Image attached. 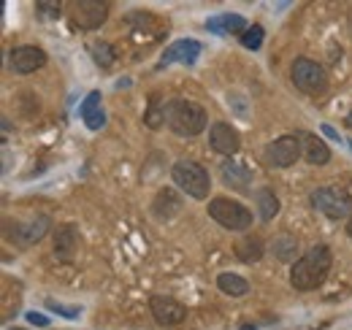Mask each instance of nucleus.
Returning a JSON list of instances; mask_svg holds the SVG:
<instances>
[{"label":"nucleus","mask_w":352,"mask_h":330,"mask_svg":"<svg viewBox=\"0 0 352 330\" xmlns=\"http://www.w3.org/2000/svg\"><path fill=\"white\" fill-rule=\"evenodd\" d=\"M228 106L241 117V120H247L250 117V109H247V98H241L239 92H228Z\"/></svg>","instance_id":"obj_28"},{"label":"nucleus","mask_w":352,"mask_h":330,"mask_svg":"<svg viewBox=\"0 0 352 330\" xmlns=\"http://www.w3.org/2000/svg\"><path fill=\"white\" fill-rule=\"evenodd\" d=\"M28 322L36 325V328H46V325H49V317L38 314V311H28Z\"/></svg>","instance_id":"obj_30"},{"label":"nucleus","mask_w":352,"mask_h":330,"mask_svg":"<svg viewBox=\"0 0 352 330\" xmlns=\"http://www.w3.org/2000/svg\"><path fill=\"white\" fill-rule=\"evenodd\" d=\"M79 244H82V236H79V228L76 225H60L54 230V257L63 260V263H71L79 252Z\"/></svg>","instance_id":"obj_14"},{"label":"nucleus","mask_w":352,"mask_h":330,"mask_svg":"<svg viewBox=\"0 0 352 330\" xmlns=\"http://www.w3.org/2000/svg\"><path fill=\"white\" fill-rule=\"evenodd\" d=\"M201 54V43L195 38H182V41H174L160 57L157 68H166V65H174V63H182V65H192Z\"/></svg>","instance_id":"obj_13"},{"label":"nucleus","mask_w":352,"mask_h":330,"mask_svg":"<svg viewBox=\"0 0 352 330\" xmlns=\"http://www.w3.org/2000/svg\"><path fill=\"white\" fill-rule=\"evenodd\" d=\"M347 124H350V127H352V111H350V114H347Z\"/></svg>","instance_id":"obj_33"},{"label":"nucleus","mask_w":352,"mask_h":330,"mask_svg":"<svg viewBox=\"0 0 352 330\" xmlns=\"http://www.w3.org/2000/svg\"><path fill=\"white\" fill-rule=\"evenodd\" d=\"M166 109H168V100H163L160 95H152V98H149V109H146V114H144V124L152 127V130L163 127V124H166Z\"/></svg>","instance_id":"obj_24"},{"label":"nucleus","mask_w":352,"mask_h":330,"mask_svg":"<svg viewBox=\"0 0 352 330\" xmlns=\"http://www.w3.org/2000/svg\"><path fill=\"white\" fill-rule=\"evenodd\" d=\"M301 160V141L298 135H279L271 144H265L263 149V163L268 168H290Z\"/></svg>","instance_id":"obj_7"},{"label":"nucleus","mask_w":352,"mask_h":330,"mask_svg":"<svg viewBox=\"0 0 352 330\" xmlns=\"http://www.w3.org/2000/svg\"><path fill=\"white\" fill-rule=\"evenodd\" d=\"M263 25H252V28H247V33L241 36V46H247V49H261V43H263Z\"/></svg>","instance_id":"obj_26"},{"label":"nucleus","mask_w":352,"mask_h":330,"mask_svg":"<svg viewBox=\"0 0 352 330\" xmlns=\"http://www.w3.org/2000/svg\"><path fill=\"white\" fill-rule=\"evenodd\" d=\"M271 252H274V257L276 260H282V263H290V260H296V254H298V239L296 236H276L274 241H271Z\"/></svg>","instance_id":"obj_23"},{"label":"nucleus","mask_w":352,"mask_h":330,"mask_svg":"<svg viewBox=\"0 0 352 330\" xmlns=\"http://www.w3.org/2000/svg\"><path fill=\"white\" fill-rule=\"evenodd\" d=\"M46 309L49 311H57L65 320H79L82 317V309L79 306H65V303H57V300H46Z\"/></svg>","instance_id":"obj_27"},{"label":"nucleus","mask_w":352,"mask_h":330,"mask_svg":"<svg viewBox=\"0 0 352 330\" xmlns=\"http://www.w3.org/2000/svg\"><path fill=\"white\" fill-rule=\"evenodd\" d=\"M46 65V52L41 46H33V43H22V46H14L8 52V68L19 76H28V74H36L38 68Z\"/></svg>","instance_id":"obj_8"},{"label":"nucleus","mask_w":352,"mask_h":330,"mask_svg":"<svg viewBox=\"0 0 352 330\" xmlns=\"http://www.w3.org/2000/svg\"><path fill=\"white\" fill-rule=\"evenodd\" d=\"M36 8L44 11L46 16H60V3H44L41 0V3H36Z\"/></svg>","instance_id":"obj_29"},{"label":"nucleus","mask_w":352,"mask_h":330,"mask_svg":"<svg viewBox=\"0 0 352 330\" xmlns=\"http://www.w3.org/2000/svg\"><path fill=\"white\" fill-rule=\"evenodd\" d=\"M322 133H325V135H331V138H336V141H339V133H336V130H333V127H328V124H325V127H322Z\"/></svg>","instance_id":"obj_31"},{"label":"nucleus","mask_w":352,"mask_h":330,"mask_svg":"<svg viewBox=\"0 0 352 330\" xmlns=\"http://www.w3.org/2000/svg\"><path fill=\"white\" fill-rule=\"evenodd\" d=\"M179 211H182V198L176 195L174 190L171 187L157 190V195L152 201V217L157 222H168V219H174Z\"/></svg>","instance_id":"obj_17"},{"label":"nucleus","mask_w":352,"mask_h":330,"mask_svg":"<svg viewBox=\"0 0 352 330\" xmlns=\"http://www.w3.org/2000/svg\"><path fill=\"white\" fill-rule=\"evenodd\" d=\"M89 54H92V60H95L100 68H111V65H114V60H117V54H114L111 43H106V41L89 43Z\"/></svg>","instance_id":"obj_25"},{"label":"nucleus","mask_w":352,"mask_h":330,"mask_svg":"<svg viewBox=\"0 0 352 330\" xmlns=\"http://www.w3.org/2000/svg\"><path fill=\"white\" fill-rule=\"evenodd\" d=\"M109 19V3L100 0H79L71 6V22L79 30H98Z\"/></svg>","instance_id":"obj_9"},{"label":"nucleus","mask_w":352,"mask_h":330,"mask_svg":"<svg viewBox=\"0 0 352 330\" xmlns=\"http://www.w3.org/2000/svg\"><path fill=\"white\" fill-rule=\"evenodd\" d=\"M290 79H293V84H296L301 92L314 95V98H317V95H325V89H328V74H325V68H322L320 63L309 60V57H298V60L293 63Z\"/></svg>","instance_id":"obj_6"},{"label":"nucleus","mask_w":352,"mask_h":330,"mask_svg":"<svg viewBox=\"0 0 352 330\" xmlns=\"http://www.w3.org/2000/svg\"><path fill=\"white\" fill-rule=\"evenodd\" d=\"M263 254H265V244L261 236H244V239L236 244V257H239L241 263H247V265L261 263Z\"/></svg>","instance_id":"obj_20"},{"label":"nucleus","mask_w":352,"mask_h":330,"mask_svg":"<svg viewBox=\"0 0 352 330\" xmlns=\"http://www.w3.org/2000/svg\"><path fill=\"white\" fill-rule=\"evenodd\" d=\"M309 204L314 211L325 214L328 219H350L352 217V198L350 192L339 184H328V187H317L309 192Z\"/></svg>","instance_id":"obj_5"},{"label":"nucleus","mask_w":352,"mask_h":330,"mask_svg":"<svg viewBox=\"0 0 352 330\" xmlns=\"http://www.w3.org/2000/svg\"><path fill=\"white\" fill-rule=\"evenodd\" d=\"M149 311H152L155 322L163 325V328H174V325L187 320V309L168 295H152L149 298Z\"/></svg>","instance_id":"obj_11"},{"label":"nucleus","mask_w":352,"mask_h":330,"mask_svg":"<svg viewBox=\"0 0 352 330\" xmlns=\"http://www.w3.org/2000/svg\"><path fill=\"white\" fill-rule=\"evenodd\" d=\"M255 204H258V217H261L263 222H271V219L279 214V208H282L279 198H276L274 190H268V187L255 192Z\"/></svg>","instance_id":"obj_22"},{"label":"nucleus","mask_w":352,"mask_h":330,"mask_svg":"<svg viewBox=\"0 0 352 330\" xmlns=\"http://www.w3.org/2000/svg\"><path fill=\"white\" fill-rule=\"evenodd\" d=\"M171 179L174 184L187 195V198H195V201H206L209 198V190H212V176L209 170L195 160H176L171 168Z\"/></svg>","instance_id":"obj_3"},{"label":"nucleus","mask_w":352,"mask_h":330,"mask_svg":"<svg viewBox=\"0 0 352 330\" xmlns=\"http://www.w3.org/2000/svg\"><path fill=\"white\" fill-rule=\"evenodd\" d=\"M209 146H212L217 155L233 157V155L241 149V135H239V130L230 122H214L212 130H209Z\"/></svg>","instance_id":"obj_12"},{"label":"nucleus","mask_w":352,"mask_h":330,"mask_svg":"<svg viewBox=\"0 0 352 330\" xmlns=\"http://www.w3.org/2000/svg\"><path fill=\"white\" fill-rule=\"evenodd\" d=\"M8 225V239L14 241V244H19V247H33V244H38L41 239L46 236V230H49V225H52V219L46 217V214H38L36 219H28V222H6Z\"/></svg>","instance_id":"obj_10"},{"label":"nucleus","mask_w":352,"mask_h":330,"mask_svg":"<svg viewBox=\"0 0 352 330\" xmlns=\"http://www.w3.org/2000/svg\"><path fill=\"white\" fill-rule=\"evenodd\" d=\"M166 124L174 130L176 135L182 138H195L206 130L209 117H206V109L192 103V100H182V98H171L168 100V109H166Z\"/></svg>","instance_id":"obj_2"},{"label":"nucleus","mask_w":352,"mask_h":330,"mask_svg":"<svg viewBox=\"0 0 352 330\" xmlns=\"http://www.w3.org/2000/svg\"><path fill=\"white\" fill-rule=\"evenodd\" d=\"M206 30H212L214 36H228V33H247V19L239 14H217L212 19H206Z\"/></svg>","instance_id":"obj_18"},{"label":"nucleus","mask_w":352,"mask_h":330,"mask_svg":"<svg viewBox=\"0 0 352 330\" xmlns=\"http://www.w3.org/2000/svg\"><path fill=\"white\" fill-rule=\"evenodd\" d=\"M100 98L103 95L95 89V92H89L87 98L82 100V106H79V114H82V120H85V124H87L89 130H100L106 124V114H103Z\"/></svg>","instance_id":"obj_19"},{"label":"nucleus","mask_w":352,"mask_h":330,"mask_svg":"<svg viewBox=\"0 0 352 330\" xmlns=\"http://www.w3.org/2000/svg\"><path fill=\"white\" fill-rule=\"evenodd\" d=\"M347 236H350V241H352V217L347 219Z\"/></svg>","instance_id":"obj_32"},{"label":"nucleus","mask_w":352,"mask_h":330,"mask_svg":"<svg viewBox=\"0 0 352 330\" xmlns=\"http://www.w3.org/2000/svg\"><path fill=\"white\" fill-rule=\"evenodd\" d=\"M296 135H298V141H301V160H307L309 165L331 163V149H328V144H325L320 135L307 133V130H298Z\"/></svg>","instance_id":"obj_15"},{"label":"nucleus","mask_w":352,"mask_h":330,"mask_svg":"<svg viewBox=\"0 0 352 330\" xmlns=\"http://www.w3.org/2000/svg\"><path fill=\"white\" fill-rule=\"evenodd\" d=\"M220 176L230 190H236V192H252V187H250L252 184V173H250V168L244 163H236V160L222 163Z\"/></svg>","instance_id":"obj_16"},{"label":"nucleus","mask_w":352,"mask_h":330,"mask_svg":"<svg viewBox=\"0 0 352 330\" xmlns=\"http://www.w3.org/2000/svg\"><path fill=\"white\" fill-rule=\"evenodd\" d=\"M217 287H220V292L230 295V298H244V295L250 292V282H247L244 276H239V274L225 271V274L217 276Z\"/></svg>","instance_id":"obj_21"},{"label":"nucleus","mask_w":352,"mask_h":330,"mask_svg":"<svg viewBox=\"0 0 352 330\" xmlns=\"http://www.w3.org/2000/svg\"><path fill=\"white\" fill-rule=\"evenodd\" d=\"M209 217L225 228V230H230V233H244V230H250L252 228V211L244 206L241 201H233V198H212L209 201Z\"/></svg>","instance_id":"obj_4"},{"label":"nucleus","mask_w":352,"mask_h":330,"mask_svg":"<svg viewBox=\"0 0 352 330\" xmlns=\"http://www.w3.org/2000/svg\"><path fill=\"white\" fill-rule=\"evenodd\" d=\"M333 265V252L328 244H314L311 249H307L290 268V285L298 292H309L317 289L331 274Z\"/></svg>","instance_id":"obj_1"}]
</instances>
